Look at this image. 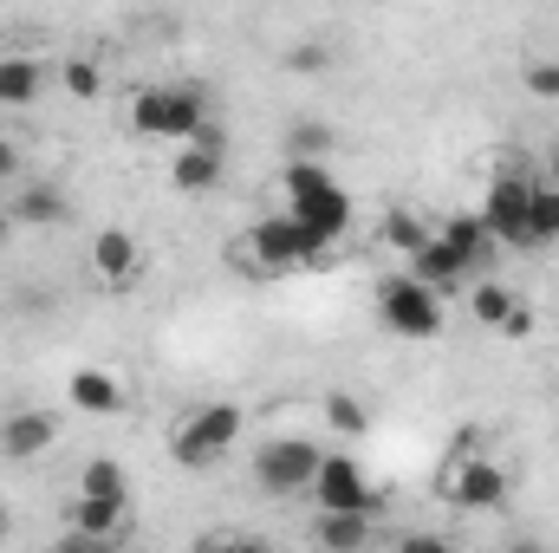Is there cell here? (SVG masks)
<instances>
[{
  "instance_id": "cell-1",
  "label": "cell",
  "mask_w": 559,
  "mask_h": 553,
  "mask_svg": "<svg viewBox=\"0 0 559 553\" xmlns=\"http://www.w3.org/2000/svg\"><path fill=\"white\" fill-rule=\"evenodd\" d=\"M280 215H293L325 255H332V242L352 228V189L332 176V163H280Z\"/></svg>"
},
{
  "instance_id": "cell-2",
  "label": "cell",
  "mask_w": 559,
  "mask_h": 553,
  "mask_svg": "<svg viewBox=\"0 0 559 553\" xmlns=\"http://www.w3.org/2000/svg\"><path fill=\"white\" fill-rule=\"evenodd\" d=\"M508 489H514L508 469L488 449H475V436H462L455 456L436 469V502L455 515H495V508H508Z\"/></svg>"
},
{
  "instance_id": "cell-3",
  "label": "cell",
  "mask_w": 559,
  "mask_h": 553,
  "mask_svg": "<svg viewBox=\"0 0 559 553\" xmlns=\"http://www.w3.org/2000/svg\"><path fill=\"white\" fill-rule=\"evenodd\" d=\"M209 125L215 118H209V92L202 85H143L138 98H131V131L150 143L182 150V143L202 138Z\"/></svg>"
},
{
  "instance_id": "cell-4",
  "label": "cell",
  "mask_w": 559,
  "mask_h": 553,
  "mask_svg": "<svg viewBox=\"0 0 559 553\" xmlns=\"http://www.w3.org/2000/svg\"><path fill=\"white\" fill-rule=\"evenodd\" d=\"M241 430H248L241 404H195L169 430V456H176V469H215V462H228V449L241 443Z\"/></svg>"
},
{
  "instance_id": "cell-5",
  "label": "cell",
  "mask_w": 559,
  "mask_h": 553,
  "mask_svg": "<svg viewBox=\"0 0 559 553\" xmlns=\"http://www.w3.org/2000/svg\"><path fill=\"white\" fill-rule=\"evenodd\" d=\"M241 261L254 268V274H299V268H319L325 261V248L293 222V215H261L248 235H241Z\"/></svg>"
},
{
  "instance_id": "cell-6",
  "label": "cell",
  "mask_w": 559,
  "mask_h": 553,
  "mask_svg": "<svg viewBox=\"0 0 559 553\" xmlns=\"http://www.w3.org/2000/svg\"><path fill=\"white\" fill-rule=\"evenodd\" d=\"M378 326L391 332V339H442V293L436 286H423L417 274H391L378 280Z\"/></svg>"
},
{
  "instance_id": "cell-7",
  "label": "cell",
  "mask_w": 559,
  "mask_h": 553,
  "mask_svg": "<svg viewBox=\"0 0 559 553\" xmlns=\"http://www.w3.org/2000/svg\"><path fill=\"white\" fill-rule=\"evenodd\" d=\"M319 462H325V449L312 436H274V443L254 449V482H261V495H280V502L286 495H312Z\"/></svg>"
},
{
  "instance_id": "cell-8",
  "label": "cell",
  "mask_w": 559,
  "mask_h": 553,
  "mask_svg": "<svg viewBox=\"0 0 559 553\" xmlns=\"http://www.w3.org/2000/svg\"><path fill=\"white\" fill-rule=\"evenodd\" d=\"M527 196H534V176L527 169H495L488 189H481V228L495 248H527Z\"/></svg>"
},
{
  "instance_id": "cell-9",
  "label": "cell",
  "mask_w": 559,
  "mask_h": 553,
  "mask_svg": "<svg viewBox=\"0 0 559 553\" xmlns=\"http://www.w3.org/2000/svg\"><path fill=\"white\" fill-rule=\"evenodd\" d=\"M312 502H319V515H378V508H384V495L371 489L365 462L345 456V449H332V456L319 462V475H312Z\"/></svg>"
},
{
  "instance_id": "cell-10",
  "label": "cell",
  "mask_w": 559,
  "mask_h": 553,
  "mask_svg": "<svg viewBox=\"0 0 559 553\" xmlns=\"http://www.w3.org/2000/svg\"><path fill=\"white\" fill-rule=\"evenodd\" d=\"M222 176H228V138H222L215 125L169 156V183H176V196H209Z\"/></svg>"
},
{
  "instance_id": "cell-11",
  "label": "cell",
  "mask_w": 559,
  "mask_h": 553,
  "mask_svg": "<svg viewBox=\"0 0 559 553\" xmlns=\"http://www.w3.org/2000/svg\"><path fill=\"white\" fill-rule=\"evenodd\" d=\"M92 274H98V286H111V293L138 286L143 280V242L131 228H98V235H92Z\"/></svg>"
},
{
  "instance_id": "cell-12",
  "label": "cell",
  "mask_w": 559,
  "mask_h": 553,
  "mask_svg": "<svg viewBox=\"0 0 559 553\" xmlns=\"http://www.w3.org/2000/svg\"><path fill=\"white\" fill-rule=\"evenodd\" d=\"M468 313H475L488 332H501V339H527V332H534V313H527V299H521L514 286H501V280H475V293H468Z\"/></svg>"
},
{
  "instance_id": "cell-13",
  "label": "cell",
  "mask_w": 559,
  "mask_h": 553,
  "mask_svg": "<svg viewBox=\"0 0 559 553\" xmlns=\"http://www.w3.org/2000/svg\"><path fill=\"white\" fill-rule=\"evenodd\" d=\"M66 528H72V534H85V541L124 548V541H131V495H124V502H92V495H72V502H66Z\"/></svg>"
},
{
  "instance_id": "cell-14",
  "label": "cell",
  "mask_w": 559,
  "mask_h": 553,
  "mask_svg": "<svg viewBox=\"0 0 559 553\" xmlns=\"http://www.w3.org/2000/svg\"><path fill=\"white\" fill-rule=\"evenodd\" d=\"M59 443V416L52 411H7L0 416V456L7 462H39Z\"/></svg>"
},
{
  "instance_id": "cell-15",
  "label": "cell",
  "mask_w": 559,
  "mask_h": 553,
  "mask_svg": "<svg viewBox=\"0 0 559 553\" xmlns=\"http://www.w3.org/2000/svg\"><path fill=\"white\" fill-rule=\"evenodd\" d=\"M378 521L371 515H319L312 521V553H371Z\"/></svg>"
},
{
  "instance_id": "cell-16",
  "label": "cell",
  "mask_w": 559,
  "mask_h": 553,
  "mask_svg": "<svg viewBox=\"0 0 559 553\" xmlns=\"http://www.w3.org/2000/svg\"><path fill=\"white\" fill-rule=\"evenodd\" d=\"M131 404V391L111 378V372H98V365H79L72 372V411H85V416H118Z\"/></svg>"
},
{
  "instance_id": "cell-17",
  "label": "cell",
  "mask_w": 559,
  "mask_h": 553,
  "mask_svg": "<svg viewBox=\"0 0 559 553\" xmlns=\"http://www.w3.org/2000/svg\"><path fill=\"white\" fill-rule=\"evenodd\" d=\"M436 235L449 242V255H455V261H462L468 274L495 261V242H488V228H481V215H475V209H462V215H449V222H442Z\"/></svg>"
},
{
  "instance_id": "cell-18",
  "label": "cell",
  "mask_w": 559,
  "mask_h": 553,
  "mask_svg": "<svg viewBox=\"0 0 559 553\" xmlns=\"http://www.w3.org/2000/svg\"><path fill=\"white\" fill-rule=\"evenodd\" d=\"M39 92H46V66L33 59V52H0V105H39Z\"/></svg>"
},
{
  "instance_id": "cell-19",
  "label": "cell",
  "mask_w": 559,
  "mask_h": 553,
  "mask_svg": "<svg viewBox=\"0 0 559 553\" xmlns=\"http://www.w3.org/2000/svg\"><path fill=\"white\" fill-rule=\"evenodd\" d=\"M7 215H13V228H52V222H66V196L52 183H20Z\"/></svg>"
},
{
  "instance_id": "cell-20",
  "label": "cell",
  "mask_w": 559,
  "mask_h": 553,
  "mask_svg": "<svg viewBox=\"0 0 559 553\" xmlns=\"http://www.w3.org/2000/svg\"><path fill=\"white\" fill-rule=\"evenodd\" d=\"M404 274H417L423 286H436V293H449V286H455V280L468 274V268H462V261L449 255V242H442V235H429V242H423L417 255L404 261Z\"/></svg>"
},
{
  "instance_id": "cell-21",
  "label": "cell",
  "mask_w": 559,
  "mask_h": 553,
  "mask_svg": "<svg viewBox=\"0 0 559 553\" xmlns=\"http://www.w3.org/2000/svg\"><path fill=\"white\" fill-rule=\"evenodd\" d=\"M559 242V189L534 176V196H527V248H554Z\"/></svg>"
},
{
  "instance_id": "cell-22",
  "label": "cell",
  "mask_w": 559,
  "mask_h": 553,
  "mask_svg": "<svg viewBox=\"0 0 559 553\" xmlns=\"http://www.w3.org/2000/svg\"><path fill=\"white\" fill-rule=\"evenodd\" d=\"M429 235H436V228L423 222L417 209H384V228H378V242H384L391 255H404V261H411V255H417Z\"/></svg>"
},
{
  "instance_id": "cell-23",
  "label": "cell",
  "mask_w": 559,
  "mask_h": 553,
  "mask_svg": "<svg viewBox=\"0 0 559 553\" xmlns=\"http://www.w3.org/2000/svg\"><path fill=\"white\" fill-rule=\"evenodd\" d=\"M79 495H92V502H124V495H131V475H124V462H111V456H92V462L79 469Z\"/></svg>"
},
{
  "instance_id": "cell-24",
  "label": "cell",
  "mask_w": 559,
  "mask_h": 553,
  "mask_svg": "<svg viewBox=\"0 0 559 553\" xmlns=\"http://www.w3.org/2000/svg\"><path fill=\"white\" fill-rule=\"evenodd\" d=\"M319 411H325V423H332L338 436H365V430H371V411H365L352 391H325V404H319Z\"/></svg>"
},
{
  "instance_id": "cell-25",
  "label": "cell",
  "mask_w": 559,
  "mask_h": 553,
  "mask_svg": "<svg viewBox=\"0 0 559 553\" xmlns=\"http://www.w3.org/2000/svg\"><path fill=\"white\" fill-rule=\"evenodd\" d=\"M332 143H338L332 125H299L293 143H286V156H293V163H325V156H332Z\"/></svg>"
},
{
  "instance_id": "cell-26",
  "label": "cell",
  "mask_w": 559,
  "mask_h": 553,
  "mask_svg": "<svg viewBox=\"0 0 559 553\" xmlns=\"http://www.w3.org/2000/svg\"><path fill=\"white\" fill-rule=\"evenodd\" d=\"M66 92H72L79 105H92V98L105 92V72H98V59H85V52H79V59H66Z\"/></svg>"
},
{
  "instance_id": "cell-27",
  "label": "cell",
  "mask_w": 559,
  "mask_h": 553,
  "mask_svg": "<svg viewBox=\"0 0 559 553\" xmlns=\"http://www.w3.org/2000/svg\"><path fill=\"white\" fill-rule=\"evenodd\" d=\"M521 85H527V92H534L540 105H554V98H559V59H554V52L527 59V66H521Z\"/></svg>"
},
{
  "instance_id": "cell-28",
  "label": "cell",
  "mask_w": 559,
  "mask_h": 553,
  "mask_svg": "<svg viewBox=\"0 0 559 553\" xmlns=\"http://www.w3.org/2000/svg\"><path fill=\"white\" fill-rule=\"evenodd\" d=\"M391 553H455V541H449V534H436V528H411V534H397V541H391Z\"/></svg>"
},
{
  "instance_id": "cell-29",
  "label": "cell",
  "mask_w": 559,
  "mask_h": 553,
  "mask_svg": "<svg viewBox=\"0 0 559 553\" xmlns=\"http://www.w3.org/2000/svg\"><path fill=\"white\" fill-rule=\"evenodd\" d=\"M46 553H118V548H105V541H85V534H72V528H66V534H59Z\"/></svg>"
},
{
  "instance_id": "cell-30",
  "label": "cell",
  "mask_w": 559,
  "mask_h": 553,
  "mask_svg": "<svg viewBox=\"0 0 559 553\" xmlns=\"http://www.w3.org/2000/svg\"><path fill=\"white\" fill-rule=\"evenodd\" d=\"M195 553H267L261 541H228V534H215V541H202Z\"/></svg>"
},
{
  "instance_id": "cell-31",
  "label": "cell",
  "mask_w": 559,
  "mask_h": 553,
  "mask_svg": "<svg viewBox=\"0 0 559 553\" xmlns=\"http://www.w3.org/2000/svg\"><path fill=\"white\" fill-rule=\"evenodd\" d=\"M13 176H20V143L0 138V183H13Z\"/></svg>"
},
{
  "instance_id": "cell-32",
  "label": "cell",
  "mask_w": 559,
  "mask_h": 553,
  "mask_svg": "<svg viewBox=\"0 0 559 553\" xmlns=\"http://www.w3.org/2000/svg\"><path fill=\"white\" fill-rule=\"evenodd\" d=\"M319 66H325L319 46H299V52H293V72H319Z\"/></svg>"
},
{
  "instance_id": "cell-33",
  "label": "cell",
  "mask_w": 559,
  "mask_h": 553,
  "mask_svg": "<svg viewBox=\"0 0 559 553\" xmlns=\"http://www.w3.org/2000/svg\"><path fill=\"white\" fill-rule=\"evenodd\" d=\"M540 183H554V189H559V143L547 150V176H540Z\"/></svg>"
},
{
  "instance_id": "cell-34",
  "label": "cell",
  "mask_w": 559,
  "mask_h": 553,
  "mask_svg": "<svg viewBox=\"0 0 559 553\" xmlns=\"http://www.w3.org/2000/svg\"><path fill=\"white\" fill-rule=\"evenodd\" d=\"M495 553H547L540 541H508V548H495Z\"/></svg>"
},
{
  "instance_id": "cell-35",
  "label": "cell",
  "mask_w": 559,
  "mask_h": 553,
  "mask_svg": "<svg viewBox=\"0 0 559 553\" xmlns=\"http://www.w3.org/2000/svg\"><path fill=\"white\" fill-rule=\"evenodd\" d=\"M7 235H13V215H7V202H0V242H7Z\"/></svg>"
},
{
  "instance_id": "cell-36",
  "label": "cell",
  "mask_w": 559,
  "mask_h": 553,
  "mask_svg": "<svg viewBox=\"0 0 559 553\" xmlns=\"http://www.w3.org/2000/svg\"><path fill=\"white\" fill-rule=\"evenodd\" d=\"M0 541H7V515H0Z\"/></svg>"
}]
</instances>
